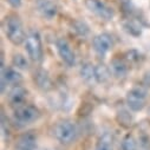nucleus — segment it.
Here are the masks:
<instances>
[{
	"label": "nucleus",
	"mask_w": 150,
	"mask_h": 150,
	"mask_svg": "<svg viewBox=\"0 0 150 150\" xmlns=\"http://www.w3.org/2000/svg\"><path fill=\"white\" fill-rule=\"evenodd\" d=\"M3 31L13 45H20L26 39V32L21 19L17 14H8L3 21Z\"/></svg>",
	"instance_id": "1"
},
{
	"label": "nucleus",
	"mask_w": 150,
	"mask_h": 150,
	"mask_svg": "<svg viewBox=\"0 0 150 150\" xmlns=\"http://www.w3.org/2000/svg\"><path fill=\"white\" fill-rule=\"evenodd\" d=\"M52 136L64 145L73 143L78 137L77 125L70 120H60L52 127Z\"/></svg>",
	"instance_id": "2"
},
{
	"label": "nucleus",
	"mask_w": 150,
	"mask_h": 150,
	"mask_svg": "<svg viewBox=\"0 0 150 150\" xmlns=\"http://www.w3.org/2000/svg\"><path fill=\"white\" fill-rule=\"evenodd\" d=\"M24 46L30 60H32L33 63H42L44 58V49L42 37L38 31L33 30L27 33L26 39L24 42Z\"/></svg>",
	"instance_id": "3"
},
{
	"label": "nucleus",
	"mask_w": 150,
	"mask_h": 150,
	"mask_svg": "<svg viewBox=\"0 0 150 150\" xmlns=\"http://www.w3.org/2000/svg\"><path fill=\"white\" fill-rule=\"evenodd\" d=\"M42 114L38 108L31 104H21L13 110V122L18 127H26L40 118Z\"/></svg>",
	"instance_id": "4"
},
{
	"label": "nucleus",
	"mask_w": 150,
	"mask_h": 150,
	"mask_svg": "<svg viewBox=\"0 0 150 150\" xmlns=\"http://www.w3.org/2000/svg\"><path fill=\"white\" fill-rule=\"evenodd\" d=\"M146 99H148V93L143 86H134L127 92L125 96L127 105L134 112H138L143 110L146 104Z\"/></svg>",
	"instance_id": "5"
},
{
	"label": "nucleus",
	"mask_w": 150,
	"mask_h": 150,
	"mask_svg": "<svg viewBox=\"0 0 150 150\" xmlns=\"http://www.w3.org/2000/svg\"><path fill=\"white\" fill-rule=\"evenodd\" d=\"M92 47H93V51L99 57H104L114 47V38H112L111 34H109L106 32L99 33L93 37Z\"/></svg>",
	"instance_id": "6"
},
{
	"label": "nucleus",
	"mask_w": 150,
	"mask_h": 150,
	"mask_svg": "<svg viewBox=\"0 0 150 150\" xmlns=\"http://www.w3.org/2000/svg\"><path fill=\"white\" fill-rule=\"evenodd\" d=\"M84 5L91 13H93L100 19L111 20L115 16L114 10L109 7L106 4H104L102 0H85Z\"/></svg>",
	"instance_id": "7"
},
{
	"label": "nucleus",
	"mask_w": 150,
	"mask_h": 150,
	"mask_svg": "<svg viewBox=\"0 0 150 150\" xmlns=\"http://www.w3.org/2000/svg\"><path fill=\"white\" fill-rule=\"evenodd\" d=\"M56 49L58 52V56L63 60L64 64H66L69 67H72L76 64V54H74L70 43L64 38H58L56 42Z\"/></svg>",
	"instance_id": "8"
},
{
	"label": "nucleus",
	"mask_w": 150,
	"mask_h": 150,
	"mask_svg": "<svg viewBox=\"0 0 150 150\" xmlns=\"http://www.w3.org/2000/svg\"><path fill=\"white\" fill-rule=\"evenodd\" d=\"M21 79V74L16 67H5V65H1V92H4L8 85H18Z\"/></svg>",
	"instance_id": "9"
},
{
	"label": "nucleus",
	"mask_w": 150,
	"mask_h": 150,
	"mask_svg": "<svg viewBox=\"0 0 150 150\" xmlns=\"http://www.w3.org/2000/svg\"><path fill=\"white\" fill-rule=\"evenodd\" d=\"M13 150H37V135L33 131L21 134L17 138Z\"/></svg>",
	"instance_id": "10"
},
{
	"label": "nucleus",
	"mask_w": 150,
	"mask_h": 150,
	"mask_svg": "<svg viewBox=\"0 0 150 150\" xmlns=\"http://www.w3.org/2000/svg\"><path fill=\"white\" fill-rule=\"evenodd\" d=\"M35 7H37L38 13L44 19H47V20L53 19L58 13L57 5L53 1H51V0H37Z\"/></svg>",
	"instance_id": "11"
},
{
	"label": "nucleus",
	"mask_w": 150,
	"mask_h": 150,
	"mask_svg": "<svg viewBox=\"0 0 150 150\" xmlns=\"http://www.w3.org/2000/svg\"><path fill=\"white\" fill-rule=\"evenodd\" d=\"M27 95H28L27 89H25L24 86H21V85L18 84V85H14L10 90V92L7 95V100H8V103L12 106L17 108V106H19L21 104H25V100L27 98Z\"/></svg>",
	"instance_id": "12"
},
{
	"label": "nucleus",
	"mask_w": 150,
	"mask_h": 150,
	"mask_svg": "<svg viewBox=\"0 0 150 150\" xmlns=\"http://www.w3.org/2000/svg\"><path fill=\"white\" fill-rule=\"evenodd\" d=\"M33 78H34V83L37 84V86L43 91H50L53 88V83H52L50 74L47 73V71H45L43 69L37 70L34 72Z\"/></svg>",
	"instance_id": "13"
},
{
	"label": "nucleus",
	"mask_w": 150,
	"mask_h": 150,
	"mask_svg": "<svg viewBox=\"0 0 150 150\" xmlns=\"http://www.w3.org/2000/svg\"><path fill=\"white\" fill-rule=\"evenodd\" d=\"M110 71L116 78H123L129 72L128 63L122 58H114L110 63Z\"/></svg>",
	"instance_id": "14"
},
{
	"label": "nucleus",
	"mask_w": 150,
	"mask_h": 150,
	"mask_svg": "<svg viewBox=\"0 0 150 150\" xmlns=\"http://www.w3.org/2000/svg\"><path fill=\"white\" fill-rule=\"evenodd\" d=\"M79 74L81 78L88 83V84H95L97 83L96 81V72H95V65L91 63H84L81 69H79Z\"/></svg>",
	"instance_id": "15"
},
{
	"label": "nucleus",
	"mask_w": 150,
	"mask_h": 150,
	"mask_svg": "<svg viewBox=\"0 0 150 150\" xmlns=\"http://www.w3.org/2000/svg\"><path fill=\"white\" fill-rule=\"evenodd\" d=\"M95 150H114V135L109 131L103 132L96 142Z\"/></svg>",
	"instance_id": "16"
},
{
	"label": "nucleus",
	"mask_w": 150,
	"mask_h": 150,
	"mask_svg": "<svg viewBox=\"0 0 150 150\" xmlns=\"http://www.w3.org/2000/svg\"><path fill=\"white\" fill-rule=\"evenodd\" d=\"M95 72H96V81L97 83H106L111 77L110 67H108L104 64H97L95 65Z\"/></svg>",
	"instance_id": "17"
},
{
	"label": "nucleus",
	"mask_w": 150,
	"mask_h": 150,
	"mask_svg": "<svg viewBox=\"0 0 150 150\" xmlns=\"http://www.w3.org/2000/svg\"><path fill=\"white\" fill-rule=\"evenodd\" d=\"M120 150H139L138 142L132 134H127L120 144Z\"/></svg>",
	"instance_id": "18"
},
{
	"label": "nucleus",
	"mask_w": 150,
	"mask_h": 150,
	"mask_svg": "<svg viewBox=\"0 0 150 150\" xmlns=\"http://www.w3.org/2000/svg\"><path fill=\"white\" fill-rule=\"evenodd\" d=\"M12 65L17 70H27L28 69V60L25 56H23L20 53H17L12 58Z\"/></svg>",
	"instance_id": "19"
},
{
	"label": "nucleus",
	"mask_w": 150,
	"mask_h": 150,
	"mask_svg": "<svg viewBox=\"0 0 150 150\" xmlns=\"http://www.w3.org/2000/svg\"><path fill=\"white\" fill-rule=\"evenodd\" d=\"M124 27H125V30H127L130 34H132V35H139L141 32H142L141 25H139L137 21H135V20H129L127 24H124Z\"/></svg>",
	"instance_id": "20"
},
{
	"label": "nucleus",
	"mask_w": 150,
	"mask_h": 150,
	"mask_svg": "<svg viewBox=\"0 0 150 150\" xmlns=\"http://www.w3.org/2000/svg\"><path fill=\"white\" fill-rule=\"evenodd\" d=\"M73 30L76 31L79 35H83V37L88 35V34H89V32H90L89 26H88L84 21H79V20L74 21V24H73Z\"/></svg>",
	"instance_id": "21"
},
{
	"label": "nucleus",
	"mask_w": 150,
	"mask_h": 150,
	"mask_svg": "<svg viewBox=\"0 0 150 150\" xmlns=\"http://www.w3.org/2000/svg\"><path fill=\"white\" fill-rule=\"evenodd\" d=\"M142 83L145 88H149L150 89V71H146L143 76V79H142Z\"/></svg>",
	"instance_id": "22"
},
{
	"label": "nucleus",
	"mask_w": 150,
	"mask_h": 150,
	"mask_svg": "<svg viewBox=\"0 0 150 150\" xmlns=\"http://www.w3.org/2000/svg\"><path fill=\"white\" fill-rule=\"evenodd\" d=\"M6 3L11 6V7H13V8H19L20 6H21V0H6Z\"/></svg>",
	"instance_id": "23"
}]
</instances>
